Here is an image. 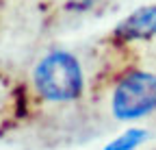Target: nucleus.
I'll use <instances>...</instances> for the list:
<instances>
[{
    "mask_svg": "<svg viewBox=\"0 0 156 150\" xmlns=\"http://www.w3.org/2000/svg\"><path fill=\"white\" fill-rule=\"evenodd\" d=\"M35 83L48 100H72L83 89L80 65L67 52H52L37 65Z\"/></svg>",
    "mask_w": 156,
    "mask_h": 150,
    "instance_id": "obj_1",
    "label": "nucleus"
},
{
    "mask_svg": "<svg viewBox=\"0 0 156 150\" xmlns=\"http://www.w3.org/2000/svg\"><path fill=\"white\" fill-rule=\"evenodd\" d=\"M156 109V76L134 72L117 85L113 96V111L119 120L141 118Z\"/></svg>",
    "mask_w": 156,
    "mask_h": 150,
    "instance_id": "obj_2",
    "label": "nucleus"
},
{
    "mask_svg": "<svg viewBox=\"0 0 156 150\" xmlns=\"http://www.w3.org/2000/svg\"><path fill=\"white\" fill-rule=\"evenodd\" d=\"M152 35H156V5L136 9L115 28V37L124 42L150 39Z\"/></svg>",
    "mask_w": 156,
    "mask_h": 150,
    "instance_id": "obj_3",
    "label": "nucleus"
},
{
    "mask_svg": "<svg viewBox=\"0 0 156 150\" xmlns=\"http://www.w3.org/2000/svg\"><path fill=\"white\" fill-rule=\"evenodd\" d=\"M147 139V133L145 130H139V128H128L126 133H122L115 141H111L104 150H132L136 148L141 141Z\"/></svg>",
    "mask_w": 156,
    "mask_h": 150,
    "instance_id": "obj_4",
    "label": "nucleus"
},
{
    "mask_svg": "<svg viewBox=\"0 0 156 150\" xmlns=\"http://www.w3.org/2000/svg\"><path fill=\"white\" fill-rule=\"evenodd\" d=\"M95 2V0H69V5L74 7V9H87V7H91Z\"/></svg>",
    "mask_w": 156,
    "mask_h": 150,
    "instance_id": "obj_5",
    "label": "nucleus"
}]
</instances>
